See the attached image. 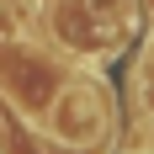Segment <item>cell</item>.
Here are the masks:
<instances>
[{
	"mask_svg": "<svg viewBox=\"0 0 154 154\" xmlns=\"http://www.w3.org/2000/svg\"><path fill=\"white\" fill-rule=\"evenodd\" d=\"M101 128H106V112H101L91 85H75V91H64L53 101V133L64 143H91Z\"/></svg>",
	"mask_w": 154,
	"mask_h": 154,
	"instance_id": "cell-1",
	"label": "cell"
}]
</instances>
